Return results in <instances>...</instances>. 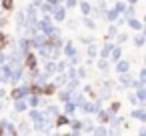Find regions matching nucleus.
<instances>
[{
  "label": "nucleus",
  "mask_w": 146,
  "mask_h": 136,
  "mask_svg": "<svg viewBox=\"0 0 146 136\" xmlns=\"http://www.w3.org/2000/svg\"><path fill=\"white\" fill-rule=\"evenodd\" d=\"M12 6V0H4V8H10Z\"/></svg>",
  "instance_id": "obj_1"
}]
</instances>
